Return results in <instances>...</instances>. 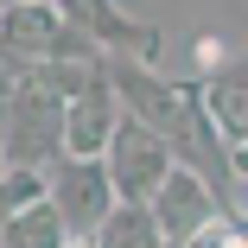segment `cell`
Instances as JSON below:
<instances>
[{
  "mask_svg": "<svg viewBox=\"0 0 248 248\" xmlns=\"http://www.w3.org/2000/svg\"><path fill=\"white\" fill-rule=\"evenodd\" d=\"M45 178H51V204L64 210L70 235H77V242H95V229H102L108 210L121 204V197H115V178H108V159H77V153H64Z\"/></svg>",
  "mask_w": 248,
  "mask_h": 248,
  "instance_id": "277c9868",
  "label": "cell"
},
{
  "mask_svg": "<svg viewBox=\"0 0 248 248\" xmlns=\"http://www.w3.org/2000/svg\"><path fill=\"white\" fill-rule=\"evenodd\" d=\"M102 70H108V83H115V95H121V108H127L134 121L159 127L166 140L178 134L191 83H172L159 64H140V58H102Z\"/></svg>",
  "mask_w": 248,
  "mask_h": 248,
  "instance_id": "5b68a950",
  "label": "cell"
},
{
  "mask_svg": "<svg viewBox=\"0 0 248 248\" xmlns=\"http://www.w3.org/2000/svg\"><path fill=\"white\" fill-rule=\"evenodd\" d=\"M89 248H166V229H159L153 204H115Z\"/></svg>",
  "mask_w": 248,
  "mask_h": 248,
  "instance_id": "8fae6325",
  "label": "cell"
},
{
  "mask_svg": "<svg viewBox=\"0 0 248 248\" xmlns=\"http://www.w3.org/2000/svg\"><path fill=\"white\" fill-rule=\"evenodd\" d=\"M19 70V64H13ZM64 95H51L45 83H32L19 70L13 83V115H7V166H26V172H51L64 159Z\"/></svg>",
  "mask_w": 248,
  "mask_h": 248,
  "instance_id": "7a4b0ae2",
  "label": "cell"
},
{
  "mask_svg": "<svg viewBox=\"0 0 248 248\" xmlns=\"http://www.w3.org/2000/svg\"><path fill=\"white\" fill-rule=\"evenodd\" d=\"M185 248H248V229L242 223H229V217H217L197 242H185Z\"/></svg>",
  "mask_w": 248,
  "mask_h": 248,
  "instance_id": "4fadbf2b",
  "label": "cell"
},
{
  "mask_svg": "<svg viewBox=\"0 0 248 248\" xmlns=\"http://www.w3.org/2000/svg\"><path fill=\"white\" fill-rule=\"evenodd\" d=\"M0 248H77L64 210L51 204V197H38V204H26L7 229H0Z\"/></svg>",
  "mask_w": 248,
  "mask_h": 248,
  "instance_id": "30bf717a",
  "label": "cell"
},
{
  "mask_svg": "<svg viewBox=\"0 0 248 248\" xmlns=\"http://www.w3.org/2000/svg\"><path fill=\"white\" fill-rule=\"evenodd\" d=\"M197 89H204L210 121L223 127V140H229V146H242V140H248V58H229L217 77H204Z\"/></svg>",
  "mask_w": 248,
  "mask_h": 248,
  "instance_id": "9c48e42d",
  "label": "cell"
},
{
  "mask_svg": "<svg viewBox=\"0 0 248 248\" xmlns=\"http://www.w3.org/2000/svg\"><path fill=\"white\" fill-rule=\"evenodd\" d=\"M38 197H51V178L45 172H26V166H0V229H7L26 204H38Z\"/></svg>",
  "mask_w": 248,
  "mask_h": 248,
  "instance_id": "7c38bea8",
  "label": "cell"
},
{
  "mask_svg": "<svg viewBox=\"0 0 248 248\" xmlns=\"http://www.w3.org/2000/svg\"><path fill=\"white\" fill-rule=\"evenodd\" d=\"M0 58L32 70V64H102L108 51L64 19L58 0H19V7H0Z\"/></svg>",
  "mask_w": 248,
  "mask_h": 248,
  "instance_id": "6da1fadb",
  "label": "cell"
},
{
  "mask_svg": "<svg viewBox=\"0 0 248 248\" xmlns=\"http://www.w3.org/2000/svg\"><path fill=\"white\" fill-rule=\"evenodd\" d=\"M108 178H115V197L121 204H153V191L172 178V166H178V146L159 134V127H146V121H134V115H121V127H115V140H108Z\"/></svg>",
  "mask_w": 248,
  "mask_h": 248,
  "instance_id": "3957f363",
  "label": "cell"
},
{
  "mask_svg": "<svg viewBox=\"0 0 248 248\" xmlns=\"http://www.w3.org/2000/svg\"><path fill=\"white\" fill-rule=\"evenodd\" d=\"M0 7H19V0H0Z\"/></svg>",
  "mask_w": 248,
  "mask_h": 248,
  "instance_id": "5bb4252c",
  "label": "cell"
},
{
  "mask_svg": "<svg viewBox=\"0 0 248 248\" xmlns=\"http://www.w3.org/2000/svg\"><path fill=\"white\" fill-rule=\"evenodd\" d=\"M121 115H127V108H121V95H115V83H108V70H102V77L64 108V153L102 159L108 140H115V127H121Z\"/></svg>",
  "mask_w": 248,
  "mask_h": 248,
  "instance_id": "ba28073f",
  "label": "cell"
},
{
  "mask_svg": "<svg viewBox=\"0 0 248 248\" xmlns=\"http://www.w3.org/2000/svg\"><path fill=\"white\" fill-rule=\"evenodd\" d=\"M153 217L166 229V242H197L217 217H223V197L210 191L204 172H191V166H172V178L153 191Z\"/></svg>",
  "mask_w": 248,
  "mask_h": 248,
  "instance_id": "52a82bcc",
  "label": "cell"
},
{
  "mask_svg": "<svg viewBox=\"0 0 248 248\" xmlns=\"http://www.w3.org/2000/svg\"><path fill=\"white\" fill-rule=\"evenodd\" d=\"M58 7H64V19H70V26H83L95 45H102L108 58L159 64V51H166V32H159V26H146V19H127L115 0H58Z\"/></svg>",
  "mask_w": 248,
  "mask_h": 248,
  "instance_id": "8992f818",
  "label": "cell"
}]
</instances>
